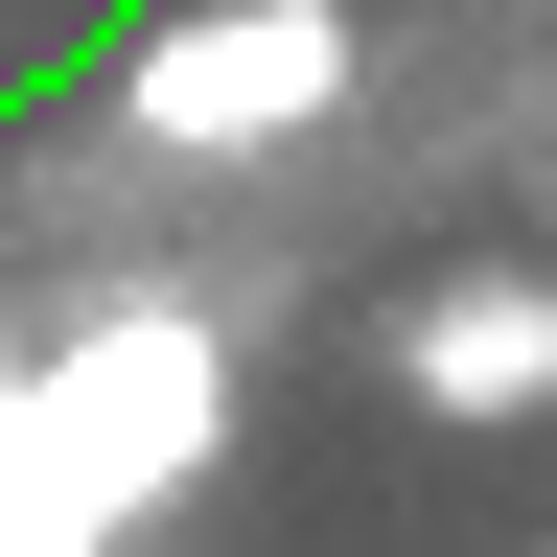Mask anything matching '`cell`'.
<instances>
[{
	"mask_svg": "<svg viewBox=\"0 0 557 557\" xmlns=\"http://www.w3.org/2000/svg\"><path fill=\"white\" fill-rule=\"evenodd\" d=\"M233 465V325L209 302H94L0 395V557H116Z\"/></svg>",
	"mask_w": 557,
	"mask_h": 557,
	"instance_id": "1",
	"label": "cell"
},
{
	"mask_svg": "<svg viewBox=\"0 0 557 557\" xmlns=\"http://www.w3.org/2000/svg\"><path fill=\"white\" fill-rule=\"evenodd\" d=\"M348 0H163L116 70H94V116L139 139V163H278V139H325L348 116Z\"/></svg>",
	"mask_w": 557,
	"mask_h": 557,
	"instance_id": "2",
	"label": "cell"
},
{
	"mask_svg": "<svg viewBox=\"0 0 557 557\" xmlns=\"http://www.w3.org/2000/svg\"><path fill=\"white\" fill-rule=\"evenodd\" d=\"M395 395L418 418H557V256H487V278H418L395 302Z\"/></svg>",
	"mask_w": 557,
	"mask_h": 557,
	"instance_id": "3",
	"label": "cell"
},
{
	"mask_svg": "<svg viewBox=\"0 0 557 557\" xmlns=\"http://www.w3.org/2000/svg\"><path fill=\"white\" fill-rule=\"evenodd\" d=\"M0 395H24V325H0Z\"/></svg>",
	"mask_w": 557,
	"mask_h": 557,
	"instance_id": "4",
	"label": "cell"
}]
</instances>
